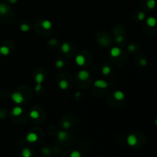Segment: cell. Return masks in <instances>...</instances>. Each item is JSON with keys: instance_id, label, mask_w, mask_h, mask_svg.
Returning a JSON list of instances; mask_svg holds the SVG:
<instances>
[{"instance_id": "cell-12", "label": "cell", "mask_w": 157, "mask_h": 157, "mask_svg": "<svg viewBox=\"0 0 157 157\" xmlns=\"http://www.w3.org/2000/svg\"><path fill=\"white\" fill-rule=\"evenodd\" d=\"M22 107H14V109L12 110V114H13L14 116H19V115H21L22 113Z\"/></svg>"}, {"instance_id": "cell-23", "label": "cell", "mask_w": 157, "mask_h": 157, "mask_svg": "<svg viewBox=\"0 0 157 157\" xmlns=\"http://www.w3.org/2000/svg\"><path fill=\"white\" fill-rule=\"evenodd\" d=\"M70 157H81V154L79 151L74 150V151L71 152V155H70Z\"/></svg>"}, {"instance_id": "cell-4", "label": "cell", "mask_w": 157, "mask_h": 157, "mask_svg": "<svg viewBox=\"0 0 157 157\" xmlns=\"http://www.w3.org/2000/svg\"><path fill=\"white\" fill-rule=\"evenodd\" d=\"M94 86L99 88H106L108 87V84L105 81L97 80L96 81H94Z\"/></svg>"}, {"instance_id": "cell-13", "label": "cell", "mask_w": 157, "mask_h": 157, "mask_svg": "<svg viewBox=\"0 0 157 157\" xmlns=\"http://www.w3.org/2000/svg\"><path fill=\"white\" fill-rule=\"evenodd\" d=\"M42 26L44 28V29H50L52 26V24L50 21H48V20H44L42 23Z\"/></svg>"}, {"instance_id": "cell-10", "label": "cell", "mask_w": 157, "mask_h": 157, "mask_svg": "<svg viewBox=\"0 0 157 157\" xmlns=\"http://www.w3.org/2000/svg\"><path fill=\"white\" fill-rule=\"evenodd\" d=\"M67 137H68V133L64 131H60L58 132V133H57V139H58L60 141H64Z\"/></svg>"}, {"instance_id": "cell-25", "label": "cell", "mask_w": 157, "mask_h": 157, "mask_svg": "<svg viewBox=\"0 0 157 157\" xmlns=\"http://www.w3.org/2000/svg\"><path fill=\"white\" fill-rule=\"evenodd\" d=\"M145 17H146V15H145L144 12H139V14H138V19L139 20V21H143V20L145 19Z\"/></svg>"}, {"instance_id": "cell-33", "label": "cell", "mask_w": 157, "mask_h": 157, "mask_svg": "<svg viewBox=\"0 0 157 157\" xmlns=\"http://www.w3.org/2000/svg\"><path fill=\"white\" fill-rule=\"evenodd\" d=\"M9 2H11V3H15L16 2L18 1V0H9Z\"/></svg>"}, {"instance_id": "cell-15", "label": "cell", "mask_w": 157, "mask_h": 157, "mask_svg": "<svg viewBox=\"0 0 157 157\" xmlns=\"http://www.w3.org/2000/svg\"><path fill=\"white\" fill-rule=\"evenodd\" d=\"M8 11H9V8H8V6L3 3H0V13L6 14Z\"/></svg>"}, {"instance_id": "cell-3", "label": "cell", "mask_w": 157, "mask_h": 157, "mask_svg": "<svg viewBox=\"0 0 157 157\" xmlns=\"http://www.w3.org/2000/svg\"><path fill=\"white\" fill-rule=\"evenodd\" d=\"M90 76V74L88 71L86 70H83V71H81L79 73L77 74V77L81 81H85L87 80Z\"/></svg>"}, {"instance_id": "cell-26", "label": "cell", "mask_w": 157, "mask_h": 157, "mask_svg": "<svg viewBox=\"0 0 157 157\" xmlns=\"http://www.w3.org/2000/svg\"><path fill=\"white\" fill-rule=\"evenodd\" d=\"M62 126L64 129H69V128L71 127V123L69 121H64L62 123Z\"/></svg>"}, {"instance_id": "cell-1", "label": "cell", "mask_w": 157, "mask_h": 157, "mask_svg": "<svg viewBox=\"0 0 157 157\" xmlns=\"http://www.w3.org/2000/svg\"><path fill=\"white\" fill-rule=\"evenodd\" d=\"M12 99L15 103H16V104H22V103L23 102V100H24L22 94L19 93V92H15V93L12 94Z\"/></svg>"}, {"instance_id": "cell-5", "label": "cell", "mask_w": 157, "mask_h": 157, "mask_svg": "<svg viewBox=\"0 0 157 157\" xmlns=\"http://www.w3.org/2000/svg\"><path fill=\"white\" fill-rule=\"evenodd\" d=\"M26 139H27V141L29 143H34L37 141V139H38V135L35 133H30L27 135Z\"/></svg>"}, {"instance_id": "cell-24", "label": "cell", "mask_w": 157, "mask_h": 157, "mask_svg": "<svg viewBox=\"0 0 157 157\" xmlns=\"http://www.w3.org/2000/svg\"><path fill=\"white\" fill-rule=\"evenodd\" d=\"M64 61H61V60H58V61H56V63H55L56 67H57V68H62L63 66H64Z\"/></svg>"}, {"instance_id": "cell-35", "label": "cell", "mask_w": 157, "mask_h": 157, "mask_svg": "<svg viewBox=\"0 0 157 157\" xmlns=\"http://www.w3.org/2000/svg\"><path fill=\"white\" fill-rule=\"evenodd\" d=\"M155 124H156V125L157 126V118L156 119V120H155Z\"/></svg>"}, {"instance_id": "cell-11", "label": "cell", "mask_w": 157, "mask_h": 157, "mask_svg": "<svg viewBox=\"0 0 157 157\" xmlns=\"http://www.w3.org/2000/svg\"><path fill=\"white\" fill-rule=\"evenodd\" d=\"M44 79V74L42 73H38L35 76V80L37 82V84H42Z\"/></svg>"}, {"instance_id": "cell-21", "label": "cell", "mask_w": 157, "mask_h": 157, "mask_svg": "<svg viewBox=\"0 0 157 157\" xmlns=\"http://www.w3.org/2000/svg\"><path fill=\"white\" fill-rule=\"evenodd\" d=\"M101 71H102L103 74H104V75H107V74H109L110 73L111 69H110V67H108V66H104V67L102 68Z\"/></svg>"}, {"instance_id": "cell-20", "label": "cell", "mask_w": 157, "mask_h": 157, "mask_svg": "<svg viewBox=\"0 0 157 157\" xmlns=\"http://www.w3.org/2000/svg\"><path fill=\"white\" fill-rule=\"evenodd\" d=\"M39 116H40V114L38 113V111H37L35 110H31L30 112V117L32 119H38L39 117Z\"/></svg>"}, {"instance_id": "cell-29", "label": "cell", "mask_w": 157, "mask_h": 157, "mask_svg": "<svg viewBox=\"0 0 157 157\" xmlns=\"http://www.w3.org/2000/svg\"><path fill=\"white\" fill-rule=\"evenodd\" d=\"M139 64L141 66H143V67H144V66H146V64H147V61L146 59H141L139 61Z\"/></svg>"}, {"instance_id": "cell-32", "label": "cell", "mask_w": 157, "mask_h": 157, "mask_svg": "<svg viewBox=\"0 0 157 157\" xmlns=\"http://www.w3.org/2000/svg\"><path fill=\"white\" fill-rule=\"evenodd\" d=\"M42 151L43 153H44V154H48L49 152H50V150H49L48 148H43Z\"/></svg>"}, {"instance_id": "cell-22", "label": "cell", "mask_w": 157, "mask_h": 157, "mask_svg": "<svg viewBox=\"0 0 157 157\" xmlns=\"http://www.w3.org/2000/svg\"><path fill=\"white\" fill-rule=\"evenodd\" d=\"M20 29H21L22 31H28L30 29V26H28L26 24H22L20 26Z\"/></svg>"}, {"instance_id": "cell-6", "label": "cell", "mask_w": 157, "mask_h": 157, "mask_svg": "<svg viewBox=\"0 0 157 157\" xmlns=\"http://www.w3.org/2000/svg\"><path fill=\"white\" fill-rule=\"evenodd\" d=\"M110 53L111 56L116 57L119 56V55H120V53H121V50L118 47H113L111 48Z\"/></svg>"}, {"instance_id": "cell-9", "label": "cell", "mask_w": 157, "mask_h": 157, "mask_svg": "<svg viewBox=\"0 0 157 157\" xmlns=\"http://www.w3.org/2000/svg\"><path fill=\"white\" fill-rule=\"evenodd\" d=\"M157 23L156 18L154 17H149L146 20V24L150 27H154Z\"/></svg>"}, {"instance_id": "cell-18", "label": "cell", "mask_w": 157, "mask_h": 157, "mask_svg": "<svg viewBox=\"0 0 157 157\" xmlns=\"http://www.w3.org/2000/svg\"><path fill=\"white\" fill-rule=\"evenodd\" d=\"M68 81H64V80L60 81V83H59V88H60L61 89L65 90V89L68 88Z\"/></svg>"}, {"instance_id": "cell-31", "label": "cell", "mask_w": 157, "mask_h": 157, "mask_svg": "<svg viewBox=\"0 0 157 157\" xmlns=\"http://www.w3.org/2000/svg\"><path fill=\"white\" fill-rule=\"evenodd\" d=\"M41 89H42V84H37L36 86L35 87V91L38 92Z\"/></svg>"}, {"instance_id": "cell-14", "label": "cell", "mask_w": 157, "mask_h": 157, "mask_svg": "<svg viewBox=\"0 0 157 157\" xmlns=\"http://www.w3.org/2000/svg\"><path fill=\"white\" fill-rule=\"evenodd\" d=\"M22 157H31V152L28 148H25L22 151Z\"/></svg>"}, {"instance_id": "cell-27", "label": "cell", "mask_w": 157, "mask_h": 157, "mask_svg": "<svg viewBox=\"0 0 157 157\" xmlns=\"http://www.w3.org/2000/svg\"><path fill=\"white\" fill-rule=\"evenodd\" d=\"M128 51H130V52H133L135 51V49H136V46L133 44H129V46H128Z\"/></svg>"}, {"instance_id": "cell-28", "label": "cell", "mask_w": 157, "mask_h": 157, "mask_svg": "<svg viewBox=\"0 0 157 157\" xmlns=\"http://www.w3.org/2000/svg\"><path fill=\"white\" fill-rule=\"evenodd\" d=\"M116 41H117V43H121L123 41V37L122 35H118L117 36V38H116Z\"/></svg>"}, {"instance_id": "cell-17", "label": "cell", "mask_w": 157, "mask_h": 157, "mask_svg": "<svg viewBox=\"0 0 157 157\" xmlns=\"http://www.w3.org/2000/svg\"><path fill=\"white\" fill-rule=\"evenodd\" d=\"M146 5H147L149 9H154V8L156 7V0H148Z\"/></svg>"}, {"instance_id": "cell-19", "label": "cell", "mask_w": 157, "mask_h": 157, "mask_svg": "<svg viewBox=\"0 0 157 157\" xmlns=\"http://www.w3.org/2000/svg\"><path fill=\"white\" fill-rule=\"evenodd\" d=\"M71 48H70V45L68 43H64L62 45H61V51L64 53H68Z\"/></svg>"}, {"instance_id": "cell-30", "label": "cell", "mask_w": 157, "mask_h": 157, "mask_svg": "<svg viewBox=\"0 0 157 157\" xmlns=\"http://www.w3.org/2000/svg\"><path fill=\"white\" fill-rule=\"evenodd\" d=\"M57 43V41L56 39H51L48 42V44L50 45H55Z\"/></svg>"}, {"instance_id": "cell-16", "label": "cell", "mask_w": 157, "mask_h": 157, "mask_svg": "<svg viewBox=\"0 0 157 157\" xmlns=\"http://www.w3.org/2000/svg\"><path fill=\"white\" fill-rule=\"evenodd\" d=\"M0 53L2 55H8L9 54V48L7 46H2L0 48Z\"/></svg>"}, {"instance_id": "cell-34", "label": "cell", "mask_w": 157, "mask_h": 157, "mask_svg": "<svg viewBox=\"0 0 157 157\" xmlns=\"http://www.w3.org/2000/svg\"><path fill=\"white\" fill-rule=\"evenodd\" d=\"M75 95H76V97H80V96H81V92H77Z\"/></svg>"}, {"instance_id": "cell-2", "label": "cell", "mask_w": 157, "mask_h": 157, "mask_svg": "<svg viewBox=\"0 0 157 157\" xmlns=\"http://www.w3.org/2000/svg\"><path fill=\"white\" fill-rule=\"evenodd\" d=\"M126 142L130 146H133L137 143V138H136V136L135 135L131 134L130 136H128V137L126 139Z\"/></svg>"}, {"instance_id": "cell-7", "label": "cell", "mask_w": 157, "mask_h": 157, "mask_svg": "<svg viewBox=\"0 0 157 157\" xmlns=\"http://www.w3.org/2000/svg\"><path fill=\"white\" fill-rule=\"evenodd\" d=\"M113 96L116 100H122L123 99H124L125 97L124 94H123V92L120 91V90H117V91H115L113 94Z\"/></svg>"}, {"instance_id": "cell-8", "label": "cell", "mask_w": 157, "mask_h": 157, "mask_svg": "<svg viewBox=\"0 0 157 157\" xmlns=\"http://www.w3.org/2000/svg\"><path fill=\"white\" fill-rule=\"evenodd\" d=\"M75 61H76V63H77V65L83 66L84 64V63H85V58H84V57L83 55H77L76 57Z\"/></svg>"}]
</instances>
